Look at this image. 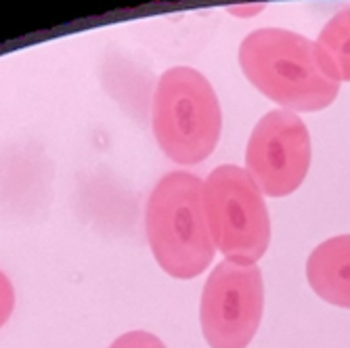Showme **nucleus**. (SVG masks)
Here are the masks:
<instances>
[{"label": "nucleus", "mask_w": 350, "mask_h": 348, "mask_svg": "<svg viewBox=\"0 0 350 348\" xmlns=\"http://www.w3.org/2000/svg\"><path fill=\"white\" fill-rule=\"evenodd\" d=\"M239 63L262 94L292 111L325 109L340 92V82L325 72L317 44L290 29L252 31L239 46Z\"/></svg>", "instance_id": "1"}, {"label": "nucleus", "mask_w": 350, "mask_h": 348, "mask_svg": "<svg viewBox=\"0 0 350 348\" xmlns=\"http://www.w3.org/2000/svg\"><path fill=\"white\" fill-rule=\"evenodd\" d=\"M147 239L170 277L193 279L214 258L204 180L189 172H170L153 187L147 202Z\"/></svg>", "instance_id": "2"}, {"label": "nucleus", "mask_w": 350, "mask_h": 348, "mask_svg": "<svg viewBox=\"0 0 350 348\" xmlns=\"http://www.w3.org/2000/svg\"><path fill=\"white\" fill-rule=\"evenodd\" d=\"M153 135L176 164H200L216 149L222 129L220 103L204 74L172 68L162 74L153 97Z\"/></svg>", "instance_id": "3"}, {"label": "nucleus", "mask_w": 350, "mask_h": 348, "mask_svg": "<svg viewBox=\"0 0 350 348\" xmlns=\"http://www.w3.org/2000/svg\"><path fill=\"white\" fill-rule=\"evenodd\" d=\"M206 216L214 245L237 265H256L271 241L262 191L239 166H218L204 180Z\"/></svg>", "instance_id": "4"}, {"label": "nucleus", "mask_w": 350, "mask_h": 348, "mask_svg": "<svg viewBox=\"0 0 350 348\" xmlns=\"http://www.w3.org/2000/svg\"><path fill=\"white\" fill-rule=\"evenodd\" d=\"M265 308V281L256 265L222 260L208 277L200 321L210 348H245Z\"/></svg>", "instance_id": "5"}, {"label": "nucleus", "mask_w": 350, "mask_h": 348, "mask_svg": "<svg viewBox=\"0 0 350 348\" xmlns=\"http://www.w3.org/2000/svg\"><path fill=\"white\" fill-rule=\"evenodd\" d=\"M310 166V135L304 122L285 109L269 111L252 131L245 149V172L262 196L294 193Z\"/></svg>", "instance_id": "6"}, {"label": "nucleus", "mask_w": 350, "mask_h": 348, "mask_svg": "<svg viewBox=\"0 0 350 348\" xmlns=\"http://www.w3.org/2000/svg\"><path fill=\"white\" fill-rule=\"evenodd\" d=\"M306 277L317 296L350 308V235H338L317 245L306 263Z\"/></svg>", "instance_id": "7"}, {"label": "nucleus", "mask_w": 350, "mask_h": 348, "mask_svg": "<svg viewBox=\"0 0 350 348\" xmlns=\"http://www.w3.org/2000/svg\"><path fill=\"white\" fill-rule=\"evenodd\" d=\"M317 51L325 72L338 82H350V9L340 11L321 29Z\"/></svg>", "instance_id": "8"}, {"label": "nucleus", "mask_w": 350, "mask_h": 348, "mask_svg": "<svg viewBox=\"0 0 350 348\" xmlns=\"http://www.w3.org/2000/svg\"><path fill=\"white\" fill-rule=\"evenodd\" d=\"M109 348H166L164 342L149 332H129L120 336Z\"/></svg>", "instance_id": "9"}, {"label": "nucleus", "mask_w": 350, "mask_h": 348, "mask_svg": "<svg viewBox=\"0 0 350 348\" xmlns=\"http://www.w3.org/2000/svg\"><path fill=\"white\" fill-rule=\"evenodd\" d=\"M15 308V290L11 279L0 271V327H3L13 314Z\"/></svg>", "instance_id": "10"}, {"label": "nucleus", "mask_w": 350, "mask_h": 348, "mask_svg": "<svg viewBox=\"0 0 350 348\" xmlns=\"http://www.w3.org/2000/svg\"><path fill=\"white\" fill-rule=\"evenodd\" d=\"M262 11V5H254V7H247V5H241V7H233L231 13L237 15V17H252Z\"/></svg>", "instance_id": "11"}]
</instances>
